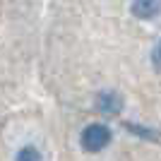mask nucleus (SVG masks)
<instances>
[{
  "mask_svg": "<svg viewBox=\"0 0 161 161\" xmlns=\"http://www.w3.org/2000/svg\"><path fill=\"white\" fill-rule=\"evenodd\" d=\"M111 140H113V135H111V130H108V125H103V123H92V125H87V128L82 130V147L87 149V152H92V154H96V152H101V149H106L108 144H111Z\"/></svg>",
  "mask_w": 161,
  "mask_h": 161,
  "instance_id": "obj_1",
  "label": "nucleus"
},
{
  "mask_svg": "<svg viewBox=\"0 0 161 161\" xmlns=\"http://www.w3.org/2000/svg\"><path fill=\"white\" fill-rule=\"evenodd\" d=\"M96 108L103 115H118L123 111V96L118 92H101L96 96Z\"/></svg>",
  "mask_w": 161,
  "mask_h": 161,
  "instance_id": "obj_2",
  "label": "nucleus"
},
{
  "mask_svg": "<svg viewBox=\"0 0 161 161\" xmlns=\"http://www.w3.org/2000/svg\"><path fill=\"white\" fill-rule=\"evenodd\" d=\"M130 12L137 19H152L161 12V0H132Z\"/></svg>",
  "mask_w": 161,
  "mask_h": 161,
  "instance_id": "obj_3",
  "label": "nucleus"
},
{
  "mask_svg": "<svg viewBox=\"0 0 161 161\" xmlns=\"http://www.w3.org/2000/svg\"><path fill=\"white\" fill-rule=\"evenodd\" d=\"M14 161H43V159H41V154H39V149H36V147L27 144V147H22L19 152H17Z\"/></svg>",
  "mask_w": 161,
  "mask_h": 161,
  "instance_id": "obj_4",
  "label": "nucleus"
},
{
  "mask_svg": "<svg viewBox=\"0 0 161 161\" xmlns=\"http://www.w3.org/2000/svg\"><path fill=\"white\" fill-rule=\"evenodd\" d=\"M125 128L130 130L132 135H140V137H144V140H159V132H154V130H147V128H135L132 123H125Z\"/></svg>",
  "mask_w": 161,
  "mask_h": 161,
  "instance_id": "obj_5",
  "label": "nucleus"
},
{
  "mask_svg": "<svg viewBox=\"0 0 161 161\" xmlns=\"http://www.w3.org/2000/svg\"><path fill=\"white\" fill-rule=\"evenodd\" d=\"M152 65H154L156 70H161V41L152 48Z\"/></svg>",
  "mask_w": 161,
  "mask_h": 161,
  "instance_id": "obj_6",
  "label": "nucleus"
}]
</instances>
